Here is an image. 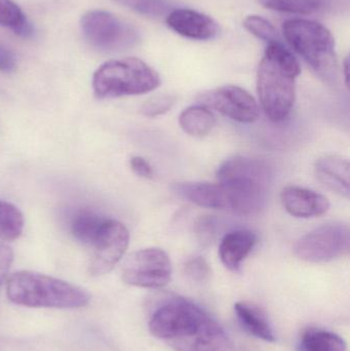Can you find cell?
Here are the masks:
<instances>
[{"instance_id": "cell-1", "label": "cell", "mask_w": 350, "mask_h": 351, "mask_svg": "<svg viewBox=\"0 0 350 351\" xmlns=\"http://www.w3.org/2000/svg\"><path fill=\"white\" fill-rule=\"evenodd\" d=\"M149 330L154 337L177 351H234L232 341L217 322L179 297L168 299L154 311Z\"/></svg>"}, {"instance_id": "cell-2", "label": "cell", "mask_w": 350, "mask_h": 351, "mask_svg": "<svg viewBox=\"0 0 350 351\" xmlns=\"http://www.w3.org/2000/svg\"><path fill=\"white\" fill-rule=\"evenodd\" d=\"M301 67L295 56L282 43H268L257 72L261 106L271 121H285L296 99V80Z\"/></svg>"}, {"instance_id": "cell-3", "label": "cell", "mask_w": 350, "mask_h": 351, "mask_svg": "<svg viewBox=\"0 0 350 351\" xmlns=\"http://www.w3.org/2000/svg\"><path fill=\"white\" fill-rule=\"evenodd\" d=\"M273 173L267 162L247 156H234L217 171V183L228 194L232 212L251 215L264 206Z\"/></svg>"}, {"instance_id": "cell-4", "label": "cell", "mask_w": 350, "mask_h": 351, "mask_svg": "<svg viewBox=\"0 0 350 351\" xmlns=\"http://www.w3.org/2000/svg\"><path fill=\"white\" fill-rule=\"evenodd\" d=\"M6 294L14 304L33 308H82L90 300L84 289L33 271L12 274L6 280Z\"/></svg>"}, {"instance_id": "cell-5", "label": "cell", "mask_w": 350, "mask_h": 351, "mask_svg": "<svg viewBox=\"0 0 350 351\" xmlns=\"http://www.w3.org/2000/svg\"><path fill=\"white\" fill-rule=\"evenodd\" d=\"M160 86V74L137 58L111 60L92 76V90L99 99L143 95Z\"/></svg>"}, {"instance_id": "cell-6", "label": "cell", "mask_w": 350, "mask_h": 351, "mask_svg": "<svg viewBox=\"0 0 350 351\" xmlns=\"http://www.w3.org/2000/svg\"><path fill=\"white\" fill-rule=\"evenodd\" d=\"M283 32L292 49L299 53L318 75L327 80L336 78L335 39L327 27L316 21L291 19L284 23Z\"/></svg>"}, {"instance_id": "cell-7", "label": "cell", "mask_w": 350, "mask_h": 351, "mask_svg": "<svg viewBox=\"0 0 350 351\" xmlns=\"http://www.w3.org/2000/svg\"><path fill=\"white\" fill-rule=\"evenodd\" d=\"M80 26L86 43L102 53L129 51L141 41V35L135 26L104 10L86 12Z\"/></svg>"}, {"instance_id": "cell-8", "label": "cell", "mask_w": 350, "mask_h": 351, "mask_svg": "<svg viewBox=\"0 0 350 351\" xmlns=\"http://www.w3.org/2000/svg\"><path fill=\"white\" fill-rule=\"evenodd\" d=\"M349 251V227L342 223L323 225L301 237L294 247V253L299 259L312 263L333 261Z\"/></svg>"}, {"instance_id": "cell-9", "label": "cell", "mask_w": 350, "mask_h": 351, "mask_svg": "<svg viewBox=\"0 0 350 351\" xmlns=\"http://www.w3.org/2000/svg\"><path fill=\"white\" fill-rule=\"evenodd\" d=\"M172 278V264L166 252L158 247L140 250L129 256L123 268V280L131 286L160 289Z\"/></svg>"}, {"instance_id": "cell-10", "label": "cell", "mask_w": 350, "mask_h": 351, "mask_svg": "<svg viewBox=\"0 0 350 351\" xmlns=\"http://www.w3.org/2000/svg\"><path fill=\"white\" fill-rule=\"evenodd\" d=\"M129 243V232L125 225L114 219H107L102 230L90 247V274L103 276L121 261Z\"/></svg>"}, {"instance_id": "cell-11", "label": "cell", "mask_w": 350, "mask_h": 351, "mask_svg": "<svg viewBox=\"0 0 350 351\" xmlns=\"http://www.w3.org/2000/svg\"><path fill=\"white\" fill-rule=\"evenodd\" d=\"M201 105L216 109L232 121L252 123L259 117L254 97L238 86H224L201 95Z\"/></svg>"}, {"instance_id": "cell-12", "label": "cell", "mask_w": 350, "mask_h": 351, "mask_svg": "<svg viewBox=\"0 0 350 351\" xmlns=\"http://www.w3.org/2000/svg\"><path fill=\"white\" fill-rule=\"evenodd\" d=\"M166 23L177 34L193 40H211L220 32L213 18L189 8H175L166 16Z\"/></svg>"}, {"instance_id": "cell-13", "label": "cell", "mask_w": 350, "mask_h": 351, "mask_svg": "<svg viewBox=\"0 0 350 351\" xmlns=\"http://www.w3.org/2000/svg\"><path fill=\"white\" fill-rule=\"evenodd\" d=\"M173 191L203 208L232 212L228 194L219 183H201V182H180L172 186Z\"/></svg>"}, {"instance_id": "cell-14", "label": "cell", "mask_w": 350, "mask_h": 351, "mask_svg": "<svg viewBox=\"0 0 350 351\" xmlns=\"http://www.w3.org/2000/svg\"><path fill=\"white\" fill-rule=\"evenodd\" d=\"M281 197L286 210L297 218L323 216L330 208L326 196L305 188L289 186L283 190Z\"/></svg>"}, {"instance_id": "cell-15", "label": "cell", "mask_w": 350, "mask_h": 351, "mask_svg": "<svg viewBox=\"0 0 350 351\" xmlns=\"http://www.w3.org/2000/svg\"><path fill=\"white\" fill-rule=\"evenodd\" d=\"M257 243V235L248 229L230 231L220 243L219 255L228 269L238 270L242 261L252 252Z\"/></svg>"}, {"instance_id": "cell-16", "label": "cell", "mask_w": 350, "mask_h": 351, "mask_svg": "<svg viewBox=\"0 0 350 351\" xmlns=\"http://www.w3.org/2000/svg\"><path fill=\"white\" fill-rule=\"evenodd\" d=\"M316 175L327 187L349 197V162L340 156H327L316 162Z\"/></svg>"}, {"instance_id": "cell-17", "label": "cell", "mask_w": 350, "mask_h": 351, "mask_svg": "<svg viewBox=\"0 0 350 351\" xmlns=\"http://www.w3.org/2000/svg\"><path fill=\"white\" fill-rule=\"evenodd\" d=\"M106 221L107 218L92 208H79L71 215L70 232L79 243L92 245Z\"/></svg>"}, {"instance_id": "cell-18", "label": "cell", "mask_w": 350, "mask_h": 351, "mask_svg": "<svg viewBox=\"0 0 350 351\" xmlns=\"http://www.w3.org/2000/svg\"><path fill=\"white\" fill-rule=\"evenodd\" d=\"M234 311L240 326L249 334L264 341H275V334L268 319L258 306L252 303L238 302L234 305Z\"/></svg>"}, {"instance_id": "cell-19", "label": "cell", "mask_w": 350, "mask_h": 351, "mask_svg": "<svg viewBox=\"0 0 350 351\" xmlns=\"http://www.w3.org/2000/svg\"><path fill=\"white\" fill-rule=\"evenodd\" d=\"M179 123L183 131L193 137H203L215 127L213 113L203 105H195L185 109L179 117Z\"/></svg>"}, {"instance_id": "cell-20", "label": "cell", "mask_w": 350, "mask_h": 351, "mask_svg": "<svg viewBox=\"0 0 350 351\" xmlns=\"http://www.w3.org/2000/svg\"><path fill=\"white\" fill-rule=\"evenodd\" d=\"M0 26L10 29L12 32L25 38L34 34L32 25L26 14L12 0H0Z\"/></svg>"}, {"instance_id": "cell-21", "label": "cell", "mask_w": 350, "mask_h": 351, "mask_svg": "<svg viewBox=\"0 0 350 351\" xmlns=\"http://www.w3.org/2000/svg\"><path fill=\"white\" fill-rule=\"evenodd\" d=\"M301 351H347V342L336 334L324 330H310L302 336Z\"/></svg>"}, {"instance_id": "cell-22", "label": "cell", "mask_w": 350, "mask_h": 351, "mask_svg": "<svg viewBox=\"0 0 350 351\" xmlns=\"http://www.w3.org/2000/svg\"><path fill=\"white\" fill-rule=\"evenodd\" d=\"M24 216L14 204L0 200V239L12 241L24 230Z\"/></svg>"}, {"instance_id": "cell-23", "label": "cell", "mask_w": 350, "mask_h": 351, "mask_svg": "<svg viewBox=\"0 0 350 351\" xmlns=\"http://www.w3.org/2000/svg\"><path fill=\"white\" fill-rule=\"evenodd\" d=\"M260 3L268 10L306 16L324 10L326 0H260Z\"/></svg>"}, {"instance_id": "cell-24", "label": "cell", "mask_w": 350, "mask_h": 351, "mask_svg": "<svg viewBox=\"0 0 350 351\" xmlns=\"http://www.w3.org/2000/svg\"><path fill=\"white\" fill-rule=\"evenodd\" d=\"M113 1L141 16L152 19L166 18V16L176 8L172 0H113Z\"/></svg>"}, {"instance_id": "cell-25", "label": "cell", "mask_w": 350, "mask_h": 351, "mask_svg": "<svg viewBox=\"0 0 350 351\" xmlns=\"http://www.w3.org/2000/svg\"><path fill=\"white\" fill-rule=\"evenodd\" d=\"M244 27L253 35L267 43H281L275 27L266 19L260 16H248L244 20Z\"/></svg>"}, {"instance_id": "cell-26", "label": "cell", "mask_w": 350, "mask_h": 351, "mask_svg": "<svg viewBox=\"0 0 350 351\" xmlns=\"http://www.w3.org/2000/svg\"><path fill=\"white\" fill-rule=\"evenodd\" d=\"M175 102H176V98L170 95L155 96L142 106L141 112L148 117H158L168 112L174 106Z\"/></svg>"}, {"instance_id": "cell-27", "label": "cell", "mask_w": 350, "mask_h": 351, "mask_svg": "<svg viewBox=\"0 0 350 351\" xmlns=\"http://www.w3.org/2000/svg\"><path fill=\"white\" fill-rule=\"evenodd\" d=\"M185 271L191 280H195V282H203L209 278L211 269H210L209 264L203 258L197 257L187 262Z\"/></svg>"}, {"instance_id": "cell-28", "label": "cell", "mask_w": 350, "mask_h": 351, "mask_svg": "<svg viewBox=\"0 0 350 351\" xmlns=\"http://www.w3.org/2000/svg\"><path fill=\"white\" fill-rule=\"evenodd\" d=\"M12 260H14L12 250L8 245H0V287L8 276Z\"/></svg>"}, {"instance_id": "cell-29", "label": "cell", "mask_w": 350, "mask_h": 351, "mask_svg": "<svg viewBox=\"0 0 350 351\" xmlns=\"http://www.w3.org/2000/svg\"><path fill=\"white\" fill-rule=\"evenodd\" d=\"M129 165H131L134 173L139 177L146 178V179H151L153 177L152 167L145 158H141V156H134L129 160Z\"/></svg>"}, {"instance_id": "cell-30", "label": "cell", "mask_w": 350, "mask_h": 351, "mask_svg": "<svg viewBox=\"0 0 350 351\" xmlns=\"http://www.w3.org/2000/svg\"><path fill=\"white\" fill-rule=\"evenodd\" d=\"M16 67V57L8 47L0 43V71L10 73Z\"/></svg>"}, {"instance_id": "cell-31", "label": "cell", "mask_w": 350, "mask_h": 351, "mask_svg": "<svg viewBox=\"0 0 350 351\" xmlns=\"http://www.w3.org/2000/svg\"><path fill=\"white\" fill-rule=\"evenodd\" d=\"M343 73H345V84H347V86H349V58H347V59L345 60V62H343V69H342Z\"/></svg>"}]
</instances>
